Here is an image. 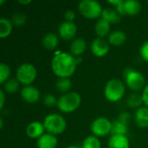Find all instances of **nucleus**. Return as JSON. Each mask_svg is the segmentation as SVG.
<instances>
[{"instance_id": "f8f14e48", "label": "nucleus", "mask_w": 148, "mask_h": 148, "mask_svg": "<svg viewBox=\"0 0 148 148\" xmlns=\"http://www.w3.org/2000/svg\"><path fill=\"white\" fill-rule=\"evenodd\" d=\"M45 127L43 123L39 121H32L26 127V134L31 139H39L44 134Z\"/></svg>"}, {"instance_id": "423d86ee", "label": "nucleus", "mask_w": 148, "mask_h": 148, "mask_svg": "<svg viewBox=\"0 0 148 148\" xmlns=\"http://www.w3.org/2000/svg\"><path fill=\"white\" fill-rule=\"evenodd\" d=\"M16 76L19 83L29 86L36 78V69L30 63H23L17 68Z\"/></svg>"}, {"instance_id": "412c9836", "label": "nucleus", "mask_w": 148, "mask_h": 148, "mask_svg": "<svg viewBox=\"0 0 148 148\" xmlns=\"http://www.w3.org/2000/svg\"><path fill=\"white\" fill-rule=\"evenodd\" d=\"M101 18L107 20L110 23H115L120 21L121 16L116 10H114L111 8H106L102 11Z\"/></svg>"}, {"instance_id": "f257e3e1", "label": "nucleus", "mask_w": 148, "mask_h": 148, "mask_svg": "<svg viewBox=\"0 0 148 148\" xmlns=\"http://www.w3.org/2000/svg\"><path fill=\"white\" fill-rule=\"evenodd\" d=\"M76 58L69 53L58 51L51 61V69L58 78H69L75 71Z\"/></svg>"}, {"instance_id": "aec40b11", "label": "nucleus", "mask_w": 148, "mask_h": 148, "mask_svg": "<svg viewBox=\"0 0 148 148\" xmlns=\"http://www.w3.org/2000/svg\"><path fill=\"white\" fill-rule=\"evenodd\" d=\"M42 45L45 49L52 50L58 45L57 36L54 33H47L42 39Z\"/></svg>"}, {"instance_id": "f3484780", "label": "nucleus", "mask_w": 148, "mask_h": 148, "mask_svg": "<svg viewBox=\"0 0 148 148\" xmlns=\"http://www.w3.org/2000/svg\"><path fill=\"white\" fill-rule=\"evenodd\" d=\"M110 23L108 22L107 20L101 18L99 19L95 26V30L96 35L98 36V37H101L103 38L104 36H106L107 35H109V31H110Z\"/></svg>"}, {"instance_id": "0eeeda50", "label": "nucleus", "mask_w": 148, "mask_h": 148, "mask_svg": "<svg viewBox=\"0 0 148 148\" xmlns=\"http://www.w3.org/2000/svg\"><path fill=\"white\" fill-rule=\"evenodd\" d=\"M125 82L127 87L134 91L141 90L145 87V84H146V79L144 75L140 72L135 71L130 69L126 70Z\"/></svg>"}, {"instance_id": "ddd939ff", "label": "nucleus", "mask_w": 148, "mask_h": 148, "mask_svg": "<svg viewBox=\"0 0 148 148\" xmlns=\"http://www.w3.org/2000/svg\"><path fill=\"white\" fill-rule=\"evenodd\" d=\"M109 148H129V140L126 135L114 134L109 138Z\"/></svg>"}, {"instance_id": "bb28decb", "label": "nucleus", "mask_w": 148, "mask_h": 148, "mask_svg": "<svg viewBox=\"0 0 148 148\" xmlns=\"http://www.w3.org/2000/svg\"><path fill=\"white\" fill-rule=\"evenodd\" d=\"M3 88L7 93H15L19 88V82L16 79H9L3 83Z\"/></svg>"}, {"instance_id": "2eb2a0df", "label": "nucleus", "mask_w": 148, "mask_h": 148, "mask_svg": "<svg viewBox=\"0 0 148 148\" xmlns=\"http://www.w3.org/2000/svg\"><path fill=\"white\" fill-rule=\"evenodd\" d=\"M38 148H56L57 146V139L56 135L50 134H44L36 142Z\"/></svg>"}, {"instance_id": "f704fd0d", "label": "nucleus", "mask_w": 148, "mask_h": 148, "mask_svg": "<svg viewBox=\"0 0 148 148\" xmlns=\"http://www.w3.org/2000/svg\"><path fill=\"white\" fill-rule=\"evenodd\" d=\"M5 102V95L3 90H0V109H3Z\"/></svg>"}, {"instance_id": "f03ea898", "label": "nucleus", "mask_w": 148, "mask_h": 148, "mask_svg": "<svg viewBox=\"0 0 148 148\" xmlns=\"http://www.w3.org/2000/svg\"><path fill=\"white\" fill-rule=\"evenodd\" d=\"M125 85L119 79L109 80L104 88V95L107 100L111 102H117L125 95Z\"/></svg>"}, {"instance_id": "9d476101", "label": "nucleus", "mask_w": 148, "mask_h": 148, "mask_svg": "<svg viewBox=\"0 0 148 148\" xmlns=\"http://www.w3.org/2000/svg\"><path fill=\"white\" fill-rule=\"evenodd\" d=\"M58 32H59L61 38L64 40H70L73 37H75V36L76 35V32H77L76 24L74 22L65 21L62 23L61 25L59 26Z\"/></svg>"}, {"instance_id": "6e6552de", "label": "nucleus", "mask_w": 148, "mask_h": 148, "mask_svg": "<svg viewBox=\"0 0 148 148\" xmlns=\"http://www.w3.org/2000/svg\"><path fill=\"white\" fill-rule=\"evenodd\" d=\"M112 122L105 117L95 119L91 124V131L96 137H103L111 133Z\"/></svg>"}, {"instance_id": "dca6fc26", "label": "nucleus", "mask_w": 148, "mask_h": 148, "mask_svg": "<svg viewBox=\"0 0 148 148\" xmlns=\"http://www.w3.org/2000/svg\"><path fill=\"white\" fill-rule=\"evenodd\" d=\"M87 49V43L86 41L83 38L78 37L75 39L71 44H70V52L71 55L74 56H81Z\"/></svg>"}, {"instance_id": "c756f323", "label": "nucleus", "mask_w": 148, "mask_h": 148, "mask_svg": "<svg viewBox=\"0 0 148 148\" xmlns=\"http://www.w3.org/2000/svg\"><path fill=\"white\" fill-rule=\"evenodd\" d=\"M43 103L46 107H53L55 106L56 104H57V101L56 99V97L53 95H47L44 96V99H43Z\"/></svg>"}, {"instance_id": "393cba45", "label": "nucleus", "mask_w": 148, "mask_h": 148, "mask_svg": "<svg viewBox=\"0 0 148 148\" xmlns=\"http://www.w3.org/2000/svg\"><path fill=\"white\" fill-rule=\"evenodd\" d=\"M127 103V106L130 107V108H139L143 103L142 95H140V94L134 93V94H132V95H130L128 96Z\"/></svg>"}, {"instance_id": "58836bf2", "label": "nucleus", "mask_w": 148, "mask_h": 148, "mask_svg": "<svg viewBox=\"0 0 148 148\" xmlns=\"http://www.w3.org/2000/svg\"><path fill=\"white\" fill-rule=\"evenodd\" d=\"M66 148H79L77 147H75V146H69V147H68Z\"/></svg>"}, {"instance_id": "4468645a", "label": "nucleus", "mask_w": 148, "mask_h": 148, "mask_svg": "<svg viewBox=\"0 0 148 148\" xmlns=\"http://www.w3.org/2000/svg\"><path fill=\"white\" fill-rule=\"evenodd\" d=\"M134 121L139 127L145 128L148 127V108H139L134 114Z\"/></svg>"}, {"instance_id": "1a4fd4ad", "label": "nucleus", "mask_w": 148, "mask_h": 148, "mask_svg": "<svg viewBox=\"0 0 148 148\" xmlns=\"http://www.w3.org/2000/svg\"><path fill=\"white\" fill-rule=\"evenodd\" d=\"M92 53L97 57H102L108 54L109 51L108 42L101 37H96L93 40L91 44Z\"/></svg>"}, {"instance_id": "473e14b6", "label": "nucleus", "mask_w": 148, "mask_h": 148, "mask_svg": "<svg viewBox=\"0 0 148 148\" xmlns=\"http://www.w3.org/2000/svg\"><path fill=\"white\" fill-rule=\"evenodd\" d=\"M75 18V13L71 10H68L65 12V19L68 22H73Z\"/></svg>"}, {"instance_id": "b1692460", "label": "nucleus", "mask_w": 148, "mask_h": 148, "mask_svg": "<svg viewBox=\"0 0 148 148\" xmlns=\"http://www.w3.org/2000/svg\"><path fill=\"white\" fill-rule=\"evenodd\" d=\"M127 132V125L121 122L118 120L112 122V130H111L112 135H114V134L126 135Z\"/></svg>"}, {"instance_id": "4c0bfd02", "label": "nucleus", "mask_w": 148, "mask_h": 148, "mask_svg": "<svg viewBox=\"0 0 148 148\" xmlns=\"http://www.w3.org/2000/svg\"><path fill=\"white\" fill-rule=\"evenodd\" d=\"M3 119L1 118L0 119V128H3Z\"/></svg>"}, {"instance_id": "20e7f679", "label": "nucleus", "mask_w": 148, "mask_h": 148, "mask_svg": "<svg viewBox=\"0 0 148 148\" xmlns=\"http://www.w3.org/2000/svg\"><path fill=\"white\" fill-rule=\"evenodd\" d=\"M45 130L49 134L53 135H57L62 134L67 127L65 119L58 114H48L43 121Z\"/></svg>"}, {"instance_id": "a878e982", "label": "nucleus", "mask_w": 148, "mask_h": 148, "mask_svg": "<svg viewBox=\"0 0 148 148\" xmlns=\"http://www.w3.org/2000/svg\"><path fill=\"white\" fill-rule=\"evenodd\" d=\"M82 148H101V142L96 136L89 135L83 140Z\"/></svg>"}, {"instance_id": "a211bd4d", "label": "nucleus", "mask_w": 148, "mask_h": 148, "mask_svg": "<svg viewBox=\"0 0 148 148\" xmlns=\"http://www.w3.org/2000/svg\"><path fill=\"white\" fill-rule=\"evenodd\" d=\"M125 14L129 16H136L141 10V4L136 0H127L123 3Z\"/></svg>"}, {"instance_id": "4be33fe9", "label": "nucleus", "mask_w": 148, "mask_h": 148, "mask_svg": "<svg viewBox=\"0 0 148 148\" xmlns=\"http://www.w3.org/2000/svg\"><path fill=\"white\" fill-rule=\"evenodd\" d=\"M12 31V22L5 17L0 18V37L5 38Z\"/></svg>"}, {"instance_id": "9b49d317", "label": "nucleus", "mask_w": 148, "mask_h": 148, "mask_svg": "<svg viewBox=\"0 0 148 148\" xmlns=\"http://www.w3.org/2000/svg\"><path fill=\"white\" fill-rule=\"evenodd\" d=\"M21 96L23 101L28 103L37 102L40 99L39 90L33 86H25L21 90Z\"/></svg>"}, {"instance_id": "cd10ccee", "label": "nucleus", "mask_w": 148, "mask_h": 148, "mask_svg": "<svg viewBox=\"0 0 148 148\" xmlns=\"http://www.w3.org/2000/svg\"><path fill=\"white\" fill-rule=\"evenodd\" d=\"M10 75V67L4 62H1L0 63V82L4 83L6 81L9 80Z\"/></svg>"}, {"instance_id": "c85d7f7f", "label": "nucleus", "mask_w": 148, "mask_h": 148, "mask_svg": "<svg viewBox=\"0 0 148 148\" xmlns=\"http://www.w3.org/2000/svg\"><path fill=\"white\" fill-rule=\"evenodd\" d=\"M12 23L16 25H22L26 21V16L23 13H16L12 16Z\"/></svg>"}, {"instance_id": "c9c22d12", "label": "nucleus", "mask_w": 148, "mask_h": 148, "mask_svg": "<svg viewBox=\"0 0 148 148\" xmlns=\"http://www.w3.org/2000/svg\"><path fill=\"white\" fill-rule=\"evenodd\" d=\"M123 2H124V1H122V0H114V1L109 0V1H108V3H111V4L114 5L115 7H117L118 5L121 4V3H122Z\"/></svg>"}, {"instance_id": "39448f33", "label": "nucleus", "mask_w": 148, "mask_h": 148, "mask_svg": "<svg viewBox=\"0 0 148 148\" xmlns=\"http://www.w3.org/2000/svg\"><path fill=\"white\" fill-rule=\"evenodd\" d=\"M78 10L83 16L91 19L99 17L103 11L101 3L95 0L81 1L78 4Z\"/></svg>"}, {"instance_id": "72a5a7b5", "label": "nucleus", "mask_w": 148, "mask_h": 148, "mask_svg": "<svg viewBox=\"0 0 148 148\" xmlns=\"http://www.w3.org/2000/svg\"><path fill=\"white\" fill-rule=\"evenodd\" d=\"M141 95H142V99H143V103L146 105L147 108H148V84L146 85V87L144 88Z\"/></svg>"}, {"instance_id": "7c9ffc66", "label": "nucleus", "mask_w": 148, "mask_h": 148, "mask_svg": "<svg viewBox=\"0 0 148 148\" xmlns=\"http://www.w3.org/2000/svg\"><path fill=\"white\" fill-rule=\"evenodd\" d=\"M140 54L142 59L146 62H148V41L145 42L140 49Z\"/></svg>"}, {"instance_id": "e433bc0d", "label": "nucleus", "mask_w": 148, "mask_h": 148, "mask_svg": "<svg viewBox=\"0 0 148 148\" xmlns=\"http://www.w3.org/2000/svg\"><path fill=\"white\" fill-rule=\"evenodd\" d=\"M19 3H31V1L30 0H27V1H22V0H19Z\"/></svg>"}, {"instance_id": "5701e85b", "label": "nucleus", "mask_w": 148, "mask_h": 148, "mask_svg": "<svg viewBox=\"0 0 148 148\" xmlns=\"http://www.w3.org/2000/svg\"><path fill=\"white\" fill-rule=\"evenodd\" d=\"M72 87V82L69 78H58L56 82V88L59 92L66 94L70 92Z\"/></svg>"}, {"instance_id": "2f4dec72", "label": "nucleus", "mask_w": 148, "mask_h": 148, "mask_svg": "<svg viewBox=\"0 0 148 148\" xmlns=\"http://www.w3.org/2000/svg\"><path fill=\"white\" fill-rule=\"evenodd\" d=\"M129 118H130V114H129L128 113H127V112H123V113H121V114H120L118 121H120L121 122H122V123L127 125V122H128Z\"/></svg>"}, {"instance_id": "6ab92c4d", "label": "nucleus", "mask_w": 148, "mask_h": 148, "mask_svg": "<svg viewBox=\"0 0 148 148\" xmlns=\"http://www.w3.org/2000/svg\"><path fill=\"white\" fill-rule=\"evenodd\" d=\"M127 39L126 34L121 30H114L108 35V42L112 45L119 46L125 42Z\"/></svg>"}, {"instance_id": "7ed1b4c3", "label": "nucleus", "mask_w": 148, "mask_h": 148, "mask_svg": "<svg viewBox=\"0 0 148 148\" xmlns=\"http://www.w3.org/2000/svg\"><path fill=\"white\" fill-rule=\"evenodd\" d=\"M81 96L78 93L70 91L63 94L57 101L58 108L63 113H72L75 111L81 104Z\"/></svg>"}]
</instances>
